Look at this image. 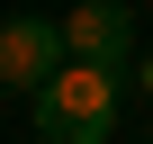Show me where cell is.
I'll return each instance as SVG.
<instances>
[{"label": "cell", "mask_w": 153, "mask_h": 144, "mask_svg": "<svg viewBox=\"0 0 153 144\" xmlns=\"http://www.w3.org/2000/svg\"><path fill=\"white\" fill-rule=\"evenodd\" d=\"M27 108H36V135L45 144H108L117 135V63H81L72 54Z\"/></svg>", "instance_id": "obj_1"}, {"label": "cell", "mask_w": 153, "mask_h": 144, "mask_svg": "<svg viewBox=\"0 0 153 144\" xmlns=\"http://www.w3.org/2000/svg\"><path fill=\"white\" fill-rule=\"evenodd\" d=\"M63 63H72V36H63L54 18H0V90L36 99Z\"/></svg>", "instance_id": "obj_2"}, {"label": "cell", "mask_w": 153, "mask_h": 144, "mask_svg": "<svg viewBox=\"0 0 153 144\" xmlns=\"http://www.w3.org/2000/svg\"><path fill=\"white\" fill-rule=\"evenodd\" d=\"M72 54L81 63H126V18H117V0H81V9L63 18Z\"/></svg>", "instance_id": "obj_3"}]
</instances>
